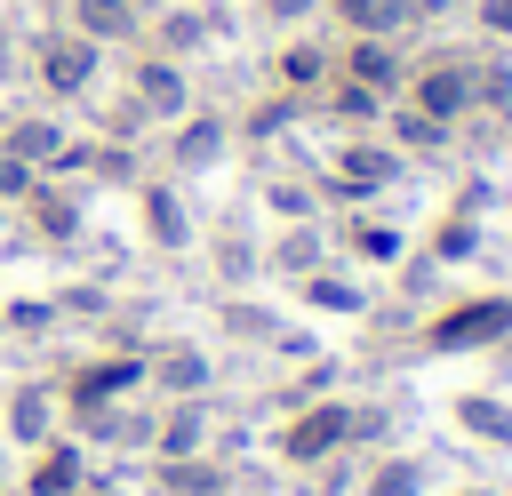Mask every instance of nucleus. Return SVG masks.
Returning <instances> with one entry per match:
<instances>
[{"instance_id":"1","label":"nucleus","mask_w":512,"mask_h":496,"mask_svg":"<svg viewBox=\"0 0 512 496\" xmlns=\"http://www.w3.org/2000/svg\"><path fill=\"white\" fill-rule=\"evenodd\" d=\"M96 56H104V48H96L88 32H48V40L32 48V72H40L56 96H80V88L96 80Z\"/></svg>"},{"instance_id":"2","label":"nucleus","mask_w":512,"mask_h":496,"mask_svg":"<svg viewBox=\"0 0 512 496\" xmlns=\"http://www.w3.org/2000/svg\"><path fill=\"white\" fill-rule=\"evenodd\" d=\"M136 104L160 112V120L184 112V72H176V56H144V64H136Z\"/></svg>"},{"instance_id":"3","label":"nucleus","mask_w":512,"mask_h":496,"mask_svg":"<svg viewBox=\"0 0 512 496\" xmlns=\"http://www.w3.org/2000/svg\"><path fill=\"white\" fill-rule=\"evenodd\" d=\"M0 152L24 160V168H56L64 160V136H56V120H8L0 128Z\"/></svg>"},{"instance_id":"4","label":"nucleus","mask_w":512,"mask_h":496,"mask_svg":"<svg viewBox=\"0 0 512 496\" xmlns=\"http://www.w3.org/2000/svg\"><path fill=\"white\" fill-rule=\"evenodd\" d=\"M136 24H144L136 0H72V32H88L96 48H104V40H128Z\"/></svg>"},{"instance_id":"5","label":"nucleus","mask_w":512,"mask_h":496,"mask_svg":"<svg viewBox=\"0 0 512 496\" xmlns=\"http://www.w3.org/2000/svg\"><path fill=\"white\" fill-rule=\"evenodd\" d=\"M344 72H352L360 88H392V80H400V56H392L384 40H352V56H344Z\"/></svg>"},{"instance_id":"6","label":"nucleus","mask_w":512,"mask_h":496,"mask_svg":"<svg viewBox=\"0 0 512 496\" xmlns=\"http://www.w3.org/2000/svg\"><path fill=\"white\" fill-rule=\"evenodd\" d=\"M200 40H208V16H200V8H168V16H160V48H168V56H184V48H200Z\"/></svg>"},{"instance_id":"7","label":"nucleus","mask_w":512,"mask_h":496,"mask_svg":"<svg viewBox=\"0 0 512 496\" xmlns=\"http://www.w3.org/2000/svg\"><path fill=\"white\" fill-rule=\"evenodd\" d=\"M416 104H424V112H456V104H464V72H448V64H432V72L416 80Z\"/></svg>"},{"instance_id":"8","label":"nucleus","mask_w":512,"mask_h":496,"mask_svg":"<svg viewBox=\"0 0 512 496\" xmlns=\"http://www.w3.org/2000/svg\"><path fill=\"white\" fill-rule=\"evenodd\" d=\"M8 432H16V440H48V392H40V384H24V392H16Z\"/></svg>"},{"instance_id":"9","label":"nucleus","mask_w":512,"mask_h":496,"mask_svg":"<svg viewBox=\"0 0 512 496\" xmlns=\"http://www.w3.org/2000/svg\"><path fill=\"white\" fill-rule=\"evenodd\" d=\"M72 480H80V456L72 448H48L40 472H32V496H72Z\"/></svg>"},{"instance_id":"10","label":"nucleus","mask_w":512,"mask_h":496,"mask_svg":"<svg viewBox=\"0 0 512 496\" xmlns=\"http://www.w3.org/2000/svg\"><path fill=\"white\" fill-rule=\"evenodd\" d=\"M336 432H344V416H336V408H328V416H304V424L288 432V456H320Z\"/></svg>"},{"instance_id":"11","label":"nucleus","mask_w":512,"mask_h":496,"mask_svg":"<svg viewBox=\"0 0 512 496\" xmlns=\"http://www.w3.org/2000/svg\"><path fill=\"white\" fill-rule=\"evenodd\" d=\"M160 488H176V496H208L216 480H208V464H184V456H168V464H160Z\"/></svg>"},{"instance_id":"12","label":"nucleus","mask_w":512,"mask_h":496,"mask_svg":"<svg viewBox=\"0 0 512 496\" xmlns=\"http://www.w3.org/2000/svg\"><path fill=\"white\" fill-rule=\"evenodd\" d=\"M320 72H328V56H320L312 40H296V48L280 56V80H296V88H304V80H320Z\"/></svg>"},{"instance_id":"13","label":"nucleus","mask_w":512,"mask_h":496,"mask_svg":"<svg viewBox=\"0 0 512 496\" xmlns=\"http://www.w3.org/2000/svg\"><path fill=\"white\" fill-rule=\"evenodd\" d=\"M216 136H224L216 120H184V136H176V160H208V152H216Z\"/></svg>"},{"instance_id":"14","label":"nucleus","mask_w":512,"mask_h":496,"mask_svg":"<svg viewBox=\"0 0 512 496\" xmlns=\"http://www.w3.org/2000/svg\"><path fill=\"white\" fill-rule=\"evenodd\" d=\"M192 440H200V416H192V408H176V416L160 424V456H184Z\"/></svg>"},{"instance_id":"15","label":"nucleus","mask_w":512,"mask_h":496,"mask_svg":"<svg viewBox=\"0 0 512 496\" xmlns=\"http://www.w3.org/2000/svg\"><path fill=\"white\" fill-rule=\"evenodd\" d=\"M200 376H208V368H200V352H168V360H160V384H176V392H192Z\"/></svg>"},{"instance_id":"16","label":"nucleus","mask_w":512,"mask_h":496,"mask_svg":"<svg viewBox=\"0 0 512 496\" xmlns=\"http://www.w3.org/2000/svg\"><path fill=\"white\" fill-rule=\"evenodd\" d=\"M144 208H152V232H160V240L176 248V240H184V216H176V200H168V192H152Z\"/></svg>"},{"instance_id":"17","label":"nucleus","mask_w":512,"mask_h":496,"mask_svg":"<svg viewBox=\"0 0 512 496\" xmlns=\"http://www.w3.org/2000/svg\"><path fill=\"white\" fill-rule=\"evenodd\" d=\"M32 216H40V232H48V240H64V232H72V200H40Z\"/></svg>"},{"instance_id":"18","label":"nucleus","mask_w":512,"mask_h":496,"mask_svg":"<svg viewBox=\"0 0 512 496\" xmlns=\"http://www.w3.org/2000/svg\"><path fill=\"white\" fill-rule=\"evenodd\" d=\"M32 176H40V168H24V160H8V152H0V192H8V200H16V192H32Z\"/></svg>"},{"instance_id":"19","label":"nucleus","mask_w":512,"mask_h":496,"mask_svg":"<svg viewBox=\"0 0 512 496\" xmlns=\"http://www.w3.org/2000/svg\"><path fill=\"white\" fill-rule=\"evenodd\" d=\"M320 0H264V16H280V24H296V16H312Z\"/></svg>"},{"instance_id":"20","label":"nucleus","mask_w":512,"mask_h":496,"mask_svg":"<svg viewBox=\"0 0 512 496\" xmlns=\"http://www.w3.org/2000/svg\"><path fill=\"white\" fill-rule=\"evenodd\" d=\"M480 16H488V24H496V32H512V0H488V8H480Z\"/></svg>"},{"instance_id":"21","label":"nucleus","mask_w":512,"mask_h":496,"mask_svg":"<svg viewBox=\"0 0 512 496\" xmlns=\"http://www.w3.org/2000/svg\"><path fill=\"white\" fill-rule=\"evenodd\" d=\"M0 128H8V120H0Z\"/></svg>"}]
</instances>
